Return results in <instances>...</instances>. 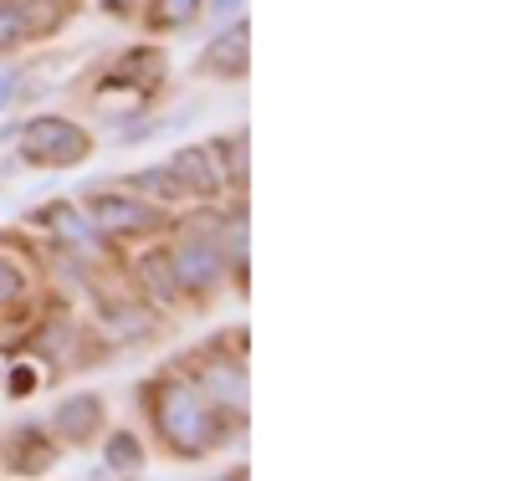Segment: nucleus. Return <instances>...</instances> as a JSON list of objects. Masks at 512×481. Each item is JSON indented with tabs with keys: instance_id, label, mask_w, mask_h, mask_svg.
I'll return each mask as SVG.
<instances>
[{
	"instance_id": "nucleus-1",
	"label": "nucleus",
	"mask_w": 512,
	"mask_h": 481,
	"mask_svg": "<svg viewBox=\"0 0 512 481\" xmlns=\"http://www.w3.org/2000/svg\"><path fill=\"white\" fill-rule=\"evenodd\" d=\"M154 415H159L164 441L175 446L180 456H205V446L216 441V430H205L210 415H205V400L195 395V384H164Z\"/></svg>"
},
{
	"instance_id": "nucleus-2",
	"label": "nucleus",
	"mask_w": 512,
	"mask_h": 481,
	"mask_svg": "<svg viewBox=\"0 0 512 481\" xmlns=\"http://www.w3.org/2000/svg\"><path fill=\"white\" fill-rule=\"evenodd\" d=\"M88 134H82L77 123H67V118H36L31 128H26V139H21V154L31 159V164H41V169H67V164H82L88 159Z\"/></svg>"
},
{
	"instance_id": "nucleus-3",
	"label": "nucleus",
	"mask_w": 512,
	"mask_h": 481,
	"mask_svg": "<svg viewBox=\"0 0 512 481\" xmlns=\"http://www.w3.org/2000/svg\"><path fill=\"white\" fill-rule=\"evenodd\" d=\"M93 226L113 231V236H139V231H154L159 226V210L134 200V195H98L93 205Z\"/></svg>"
},
{
	"instance_id": "nucleus-4",
	"label": "nucleus",
	"mask_w": 512,
	"mask_h": 481,
	"mask_svg": "<svg viewBox=\"0 0 512 481\" xmlns=\"http://www.w3.org/2000/svg\"><path fill=\"white\" fill-rule=\"evenodd\" d=\"M169 267H175V282L185 287V292H210L221 282V251L216 246H205V241H185L175 256H169Z\"/></svg>"
},
{
	"instance_id": "nucleus-5",
	"label": "nucleus",
	"mask_w": 512,
	"mask_h": 481,
	"mask_svg": "<svg viewBox=\"0 0 512 481\" xmlns=\"http://www.w3.org/2000/svg\"><path fill=\"white\" fill-rule=\"evenodd\" d=\"M169 174L180 180V190H200V195H216V190L226 185L210 149H180L175 159H169Z\"/></svg>"
},
{
	"instance_id": "nucleus-6",
	"label": "nucleus",
	"mask_w": 512,
	"mask_h": 481,
	"mask_svg": "<svg viewBox=\"0 0 512 481\" xmlns=\"http://www.w3.org/2000/svg\"><path fill=\"white\" fill-rule=\"evenodd\" d=\"M205 72H216V77H241L246 72V26H231L226 36L210 41Z\"/></svg>"
},
{
	"instance_id": "nucleus-7",
	"label": "nucleus",
	"mask_w": 512,
	"mask_h": 481,
	"mask_svg": "<svg viewBox=\"0 0 512 481\" xmlns=\"http://www.w3.org/2000/svg\"><path fill=\"white\" fill-rule=\"evenodd\" d=\"M98 415H103V405L93 400V395H77V400H67L62 410H57V430L67 435V441H88V435L98 430Z\"/></svg>"
},
{
	"instance_id": "nucleus-8",
	"label": "nucleus",
	"mask_w": 512,
	"mask_h": 481,
	"mask_svg": "<svg viewBox=\"0 0 512 481\" xmlns=\"http://www.w3.org/2000/svg\"><path fill=\"white\" fill-rule=\"evenodd\" d=\"M139 282H144V297L154 302V308H169V302H175V292H180L169 256H144V261H139Z\"/></svg>"
},
{
	"instance_id": "nucleus-9",
	"label": "nucleus",
	"mask_w": 512,
	"mask_h": 481,
	"mask_svg": "<svg viewBox=\"0 0 512 481\" xmlns=\"http://www.w3.org/2000/svg\"><path fill=\"white\" fill-rule=\"evenodd\" d=\"M36 221H47V231L67 236L72 246H93V221H82L72 205H47V210H36Z\"/></svg>"
},
{
	"instance_id": "nucleus-10",
	"label": "nucleus",
	"mask_w": 512,
	"mask_h": 481,
	"mask_svg": "<svg viewBox=\"0 0 512 481\" xmlns=\"http://www.w3.org/2000/svg\"><path fill=\"white\" fill-rule=\"evenodd\" d=\"M205 395H216L221 405L241 410V405H246V384H241V374H236L231 364H210V369H205Z\"/></svg>"
},
{
	"instance_id": "nucleus-11",
	"label": "nucleus",
	"mask_w": 512,
	"mask_h": 481,
	"mask_svg": "<svg viewBox=\"0 0 512 481\" xmlns=\"http://www.w3.org/2000/svg\"><path fill=\"white\" fill-rule=\"evenodd\" d=\"M108 466L113 471H139L144 466V451H139V441H134V435H113V441H108Z\"/></svg>"
},
{
	"instance_id": "nucleus-12",
	"label": "nucleus",
	"mask_w": 512,
	"mask_h": 481,
	"mask_svg": "<svg viewBox=\"0 0 512 481\" xmlns=\"http://www.w3.org/2000/svg\"><path fill=\"white\" fill-rule=\"evenodd\" d=\"M210 154L226 164V169H221V180H226V185H241V180H246V149H241V139H221Z\"/></svg>"
},
{
	"instance_id": "nucleus-13",
	"label": "nucleus",
	"mask_w": 512,
	"mask_h": 481,
	"mask_svg": "<svg viewBox=\"0 0 512 481\" xmlns=\"http://www.w3.org/2000/svg\"><path fill=\"white\" fill-rule=\"evenodd\" d=\"M16 446H21V461H16L21 471H47V466H52V451H47V446H36V430H21V441H16Z\"/></svg>"
},
{
	"instance_id": "nucleus-14",
	"label": "nucleus",
	"mask_w": 512,
	"mask_h": 481,
	"mask_svg": "<svg viewBox=\"0 0 512 481\" xmlns=\"http://www.w3.org/2000/svg\"><path fill=\"white\" fill-rule=\"evenodd\" d=\"M139 180V190H149V195H164V200H175L180 195V180L169 169H144V174H134Z\"/></svg>"
},
{
	"instance_id": "nucleus-15",
	"label": "nucleus",
	"mask_w": 512,
	"mask_h": 481,
	"mask_svg": "<svg viewBox=\"0 0 512 481\" xmlns=\"http://www.w3.org/2000/svg\"><path fill=\"white\" fill-rule=\"evenodd\" d=\"M26 292V277H21V267H16V261H6V256H0V308H6V302H16Z\"/></svg>"
},
{
	"instance_id": "nucleus-16",
	"label": "nucleus",
	"mask_w": 512,
	"mask_h": 481,
	"mask_svg": "<svg viewBox=\"0 0 512 481\" xmlns=\"http://www.w3.org/2000/svg\"><path fill=\"white\" fill-rule=\"evenodd\" d=\"M200 16V0H159V21L164 26H185Z\"/></svg>"
},
{
	"instance_id": "nucleus-17",
	"label": "nucleus",
	"mask_w": 512,
	"mask_h": 481,
	"mask_svg": "<svg viewBox=\"0 0 512 481\" xmlns=\"http://www.w3.org/2000/svg\"><path fill=\"white\" fill-rule=\"evenodd\" d=\"M16 36H21V16L11 6H0V47H16Z\"/></svg>"
},
{
	"instance_id": "nucleus-18",
	"label": "nucleus",
	"mask_w": 512,
	"mask_h": 481,
	"mask_svg": "<svg viewBox=\"0 0 512 481\" xmlns=\"http://www.w3.org/2000/svg\"><path fill=\"white\" fill-rule=\"evenodd\" d=\"M246 6V0H210V11H216V21H236V11Z\"/></svg>"
},
{
	"instance_id": "nucleus-19",
	"label": "nucleus",
	"mask_w": 512,
	"mask_h": 481,
	"mask_svg": "<svg viewBox=\"0 0 512 481\" xmlns=\"http://www.w3.org/2000/svg\"><path fill=\"white\" fill-rule=\"evenodd\" d=\"M11 389H16V395H31V369H16L11 374Z\"/></svg>"
}]
</instances>
